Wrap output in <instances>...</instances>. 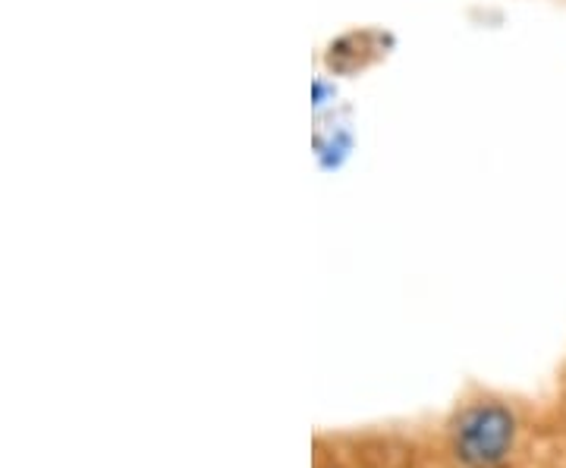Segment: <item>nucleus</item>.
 Listing matches in <instances>:
<instances>
[{"label":"nucleus","mask_w":566,"mask_h":468,"mask_svg":"<svg viewBox=\"0 0 566 468\" xmlns=\"http://www.w3.org/2000/svg\"><path fill=\"white\" fill-rule=\"evenodd\" d=\"M516 437V418L504 406H482L465 408L453 430L457 456L465 466L491 468L504 459Z\"/></svg>","instance_id":"1"}]
</instances>
